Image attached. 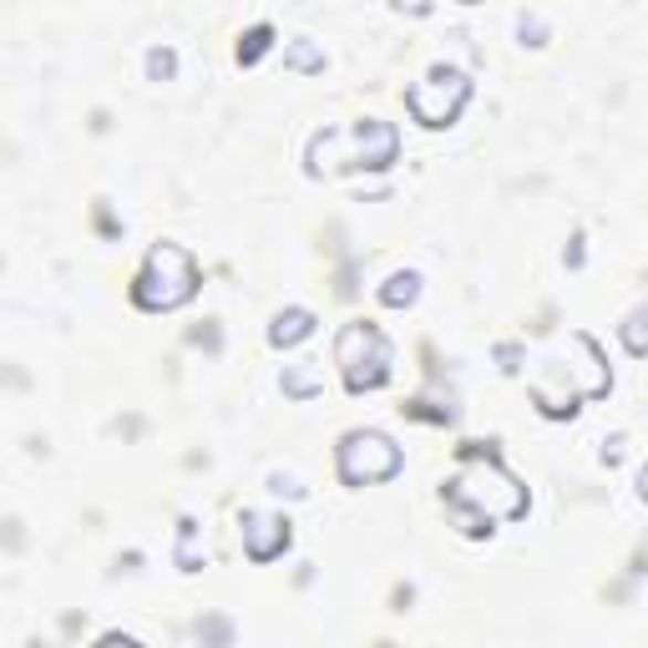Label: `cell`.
<instances>
[{"label": "cell", "instance_id": "9a60e30c", "mask_svg": "<svg viewBox=\"0 0 648 648\" xmlns=\"http://www.w3.org/2000/svg\"><path fill=\"white\" fill-rule=\"evenodd\" d=\"M396 11H410V15H426V11H431V0H396Z\"/></svg>", "mask_w": 648, "mask_h": 648}, {"label": "cell", "instance_id": "30bf717a", "mask_svg": "<svg viewBox=\"0 0 648 648\" xmlns=\"http://www.w3.org/2000/svg\"><path fill=\"white\" fill-rule=\"evenodd\" d=\"M416 294H420V279L416 274H390V279H385V289H380V300L396 304V310H400V304H410Z\"/></svg>", "mask_w": 648, "mask_h": 648}, {"label": "cell", "instance_id": "7c38bea8", "mask_svg": "<svg viewBox=\"0 0 648 648\" xmlns=\"http://www.w3.org/2000/svg\"><path fill=\"white\" fill-rule=\"evenodd\" d=\"M624 345L634 349V355H648V310H634L624 324Z\"/></svg>", "mask_w": 648, "mask_h": 648}, {"label": "cell", "instance_id": "277c9868", "mask_svg": "<svg viewBox=\"0 0 648 648\" xmlns=\"http://www.w3.org/2000/svg\"><path fill=\"white\" fill-rule=\"evenodd\" d=\"M335 365L349 390H375V385L390 380V339L365 320L345 324L335 339Z\"/></svg>", "mask_w": 648, "mask_h": 648}, {"label": "cell", "instance_id": "52a82bcc", "mask_svg": "<svg viewBox=\"0 0 648 648\" xmlns=\"http://www.w3.org/2000/svg\"><path fill=\"white\" fill-rule=\"evenodd\" d=\"M243 547H249L253 563H269L274 553L289 547V522L274 512H249L243 516Z\"/></svg>", "mask_w": 648, "mask_h": 648}, {"label": "cell", "instance_id": "ba28073f", "mask_svg": "<svg viewBox=\"0 0 648 648\" xmlns=\"http://www.w3.org/2000/svg\"><path fill=\"white\" fill-rule=\"evenodd\" d=\"M310 330H314V314H310V310H284V314L274 320V330H269V339L284 349V345H300Z\"/></svg>", "mask_w": 648, "mask_h": 648}, {"label": "cell", "instance_id": "8992f818", "mask_svg": "<svg viewBox=\"0 0 648 648\" xmlns=\"http://www.w3.org/2000/svg\"><path fill=\"white\" fill-rule=\"evenodd\" d=\"M406 102H410L420 127H446V122H457L461 107L471 102V82L461 72H451V66H436L426 82L410 86Z\"/></svg>", "mask_w": 648, "mask_h": 648}, {"label": "cell", "instance_id": "8fae6325", "mask_svg": "<svg viewBox=\"0 0 648 648\" xmlns=\"http://www.w3.org/2000/svg\"><path fill=\"white\" fill-rule=\"evenodd\" d=\"M269 41H274V31H269V25H253L249 36L239 41V61H243V66H253V61L264 56V51H269Z\"/></svg>", "mask_w": 648, "mask_h": 648}, {"label": "cell", "instance_id": "4fadbf2b", "mask_svg": "<svg viewBox=\"0 0 648 648\" xmlns=\"http://www.w3.org/2000/svg\"><path fill=\"white\" fill-rule=\"evenodd\" d=\"M289 66H300V72H324V56L314 46H304V41H294V46H289Z\"/></svg>", "mask_w": 648, "mask_h": 648}, {"label": "cell", "instance_id": "7a4b0ae2", "mask_svg": "<svg viewBox=\"0 0 648 648\" xmlns=\"http://www.w3.org/2000/svg\"><path fill=\"white\" fill-rule=\"evenodd\" d=\"M400 153V137L390 122H355L345 133H320L310 143V173H345V168H390Z\"/></svg>", "mask_w": 648, "mask_h": 648}, {"label": "cell", "instance_id": "5b68a950", "mask_svg": "<svg viewBox=\"0 0 648 648\" xmlns=\"http://www.w3.org/2000/svg\"><path fill=\"white\" fill-rule=\"evenodd\" d=\"M400 471V446L380 431H349L339 441V477L349 487H375V481Z\"/></svg>", "mask_w": 648, "mask_h": 648}, {"label": "cell", "instance_id": "2e32d148", "mask_svg": "<svg viewBox=\"0 0 648 648\" xmlns=\"http://www.w3.org/2000/svg\"><path fill=\"white\" fill-rule=\"evenodd\" d=\"M638 497H644V502H648V467L638 471Z\"/></svg>", "mask_w": 648, "mask_h": 648}, {"label": "cell", "instance_id": "9c48e42d", "mask_svg": "<svg viewBox=\"0 0 648 648\" xmlns=\"http://www.w3.org/2000/svg\"><path fill=\"white\" fill-rule=\"evenodd\" d=\"M320 390H324V370H320V365H310V360H304V365H289V370H284V396H320Z\"/></svg>", "mask_w": 648, "mask_h": 648}, {"label": "cell", "instance_id": "6da1fadb", "mask_svg": "<svg viewBox=\"0 0 648 648\" xmlns=\"http://www.w3.org/2000/svg\"><path fill=\"white\" fill-rule=\"evenodd\" d=\"M461 461L467 467L446 481V506L467 537H481V532H492V522H512V516L527 512V492L502 471L497 451L461 446Z\"/></svg>", "mask_w": 648, "mask_h": 648}, {"label": "cell", "instance_id": "5bb4252c", "mask_svg": "<svg viewBox=\"0 0 648 648\" xmlns=\"http://www.w3.org/2000/svg\"><path fill=\"white\" fill-rule=\"evenodd\" d=\"M173 66H178V61H173V51H168V46H157L153 56H147V76H153V82H168Z\"/></svg>", "mask_w": 648, "mask_h": 648}, {"label": "cell", "instance_id": "3957f363", "mask_svg": "<svg viewBox=\"0 0 648 648\" xmlns=\"http://www.w3.org/2000/svg\"><path fill=\"white\" fill-rule=\"evenodd\" d=\"M192 294H198V264H192V253L182 243H157L133 284V300L143 310H178Z\"/></svg>", "mask_w": 648, "mask_h": 648}]
</instances>
